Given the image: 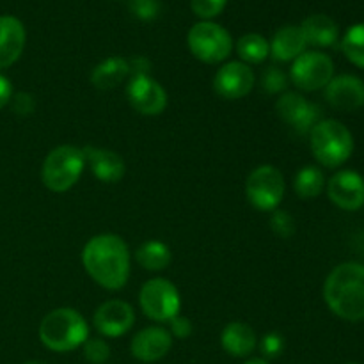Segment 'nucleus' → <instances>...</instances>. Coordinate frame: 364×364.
<instances>
[{"instance_id": "nucleus-25", "label": "nucleus", "mask_w": 364, "mask_h": 364, "mask_svg": "<svg viewBox=\"0 0 364 364\" xmlns=\"http://www.w3.org/2000/svg\"><path fill=\"white\" fill-rule=\"evenodd\" d=\"M237 53L242 63H245L247 66L262 64L270 55V41H267V38H263L262 34L249 32V34H244L238 39Z\"/></svg>"}, {"instance_id": "nucleus-8", "label": "nucleus", "mask_w": 364, "mask_h": 364, "mask_svg": "<svg viewBox=\"0 0 364 364\" xmlns=\"http://www.w3.org/2000/svg\"><path fill=\"white\" fill-rule=\"evenodd\" d=\"M139 306L149 320L156 323H167L180 315V291L169 279L153 277L142 284L139 291Z\"/></svg>"}, {"instance_id": "nucleus-33", "label": "nucleus", "mask_w": 364, "mask_h": 364, "mask_svg": "<svg viewBox=\"0 0 364 364\" xmlns=\"http://www.w3.org/2000/svg\"><path fill=\"white\" fill-rule=\"evenodd\" d=\"M169 333L173 338H178V340H187L188 336L194 331V326H192L191 320L183 315H176L173 320H169Z\"/></svg>"}, {"instance_id": "nucleus-23", "label": "nucleus", "mask_w": 364, "mask_h": 364, "mask_svg": "<svg viewBox=\"0 0 364 364\" xmlns=\"http://www.w3.org/2000/svg\"><path fill=\"white\" fill-rule=\"evenodd\" d=\"M169 245L164 244L162 240H148L141 244L135 251V262L148 272H162L164 269L171 265Z\"/></svg>"}, {"instance_id": "nucleus-15", "label": "nucleus", "mask_w": 364, "mask_h": 364, "mask_svg": "<svg viewBox=\"0 0 364 364\" xmlns=\"http://www.w3.org/2000/svg\"><path fill=\"white\" fill-rule=\"evenodd\" d=\"M323 92L327 103L341 112H354L364 105V82L355 75L333 77Z\"/></svg>"}, {"instance_id": "nucleus-34", "label": "nucleus", "mask_w": 364, "mask_h": 364, "mask_svg": "<svg viewBox=\"0 0 364 364\" xmlns=\"http://www.w3.org/2000/svg\"><path fill=\"white\" fill-rule=\"evenodd\" d=\"M11 100H13L14 112L20 114V116H28V114H32V110L36 107L34 98L31 95H27V92H20V95L13 96Z\"/></svg>"}, {"instance_id": "nucleus-31", "label": "nucleus", "mask_w": 364, "mask_h": 364, "mask_svg": "<svg viewBox=\"0 0 364 364\" xmlns=\"http://www.w3.org/2000/svg\"><path fill=\"white\" fill-rule=\"evenodd\" d=\"M270 228H272V231L277 237L290 238L295 231L294 217L288 212H284V210H274L272 217H270Z\"/></svg>"}, {"instance_id": "nucleus-2", "label": "nucleus", "mask_w": 364, "mask_h": 364, "mask_svg": "<svg viewBox=\"0 0 364 364\" xmlns=\"http://www.w3.org/2000/svg\"><path fill=\"white\" fill-rule=\"evenodd\" d=\"M323 301L340 318L364 320V265L347 262L334 267L323 283Z\"/></svg>"}, {"instance_id": "nucleus-37", "label": "nucleus", "mask_w": 364, "mask_h": 364, "mask_svg": "<svg viewBox=\"0 0 364 364\" xmlns=\"http://www.w3.org/2000/svg\"><path fill=\"white\" fill-rule=\"evenodd\" d=\"M25 364H43V363H39V361H28V363H25Z\"/></svg>"}, {"instance_id": "nucleus-1", "label": "nucleus", "mask_w": 364, "mask_h": 364, "mask_svg": "<svg viewBox=\"0 0 364 364\" xmlns=\"http://www.w3.org/2000/svg\"><path fill=\"white\" fill-rule=\"evenodd\" d=\"M82 265L98 287L117 291L130 279V249L119 235H96L82 249Z\"/></svg>"}, {"instance_id": "nucleus-12", "label": "nucleus", "mask_w": 364, "mask_h": 364, "mask_svg": "<svg viewBox=\"0 0 364 364\" xmlns=\"http://www.w3.org/2000/svg\"><path fill=\"white\" fill-rule=\"evenodd\" d=\"M255 71L242 60L223 64L213 77V91L223 100H230V102L245 98L255 89Z\"/></svg>"}, {"instance_id": "nucleus-29", "label": "nucleus", "mask_w": 364, "mask_h": 364, "mask_svg": "<svg viewBox=\"0 0 364 364\" xmlns=\"http://www.w3.org/2000/svg\"><path fill=\"white\" fill-rule=\"evenodd\" d=\"M128 9L137 20L153 21L159 18L162 4L160 0H128Z\"/></svg>"}, {"instance_id": "nucleus-19", "label": "nucleus", "mask_w": 364, "mask_h": 364, "mask_svg": "<svg viewBox=\"0 0 364 364\" xmlns=\"http://www.w3.org/2000/svg\"><path fill=\"white\" fill-rule=\"evenodd\" d=\"M220 347L231 358L244 359L255 352L258 347V336L255 329L244 322H230L220 333Z\"/></svg>"}, {"instance_id": "nucleus-17", "label": "nucleus", "mask_w": 364, "mask_h": 364, "mask_svg": "<svg viewBox=\"0 0 364 364\" xmlns=\"http://www.w3.org/2000/svg\"><path fill=\"white\" fill-rule=\"evenodd\" d=\"M82 151H84L85 166L91 169L92 176L102 183H117L127 173L124 160L116 151L95 148V146H85Z\"/></svg>"}, {"instance_id": "nucleus-21", "label": "nucleus", "mask_w": 364, "mask_h": 364, "mask_svg": "<svg viewBox=\"0 0 364 364\" xmlns=\"http://www.w3.org/2000/svg\"><path fill=\"white\" fill-rule=\"evenodd\" d=\"M301 31L308 45L315 48H329L340 38V27L327 14H311L301 25Z\"/></svg>"}, {"instance_id": "nucleus-14", "label": "nucleus", "mask_w": 364, "mask_h": 364, "mask_svg": "<svg viewBox=\"0 0 364 364\" xmlns=\"http://www.w3.org/2000/svg\"><path fill=\"white\" fill-rule=\"evenodd\" d=\"M326 187L327 196L338 208L355 212L364 206V178L355 171H338Z\"/></svg>"}, {"instance_id": "nucleus-4", "label": "nucleus", "mask_w": 364, "mask_h": 364, "mask_svg": "<svg viewBox=\"0 0 364 364\" xmlns=\"http://www.w3.org/2000/svg\"><path fill=\"white\" fill-rule=\"evenodd\" d=\"M309 146L320 166L334 169L354 153V137L341 121L320 119L309 132Z\"/></svg>"}, {"instance_id": "nucleus-6", "label": "nucleus", "mask_w": 364, "mask_h": 364, "mask_svg": "<svg viewBox=\"0 0 364 364\" xmlns=\"http://www.w3.org/2000/svg\"><path fill=\"white\" fill-rule=\"evenodd\" d=\"M192 55L205 64H220L233 52V38L215 21H198L187 34Z\"/></svg>"}, {"instance_id": "nucleus-9", "label": "nucleus", "mask_w": 364, "mask_h": 364, "mask_svg": "<svg viewBox=\"0 0 364 364\" xmlns=\"http://www.w3.org/2000/svg\"><path fill=\"white\" fill-rule=\"evenodd\" d=\"M288 77L291 84H295V87L301 91H320L326 89L331 78L334 77V63L327 53L318 50H309V52L306 50L291 63Z\"/></svg>"}, {"instance_id": "nucleus-10", "label": "nucleus", "mask_w": 364, "mask_h": 364, "mask_svg": "<svg viewBox=\"0 0 364 364\" xmlns=\"http://www.w3.org/2000/svg\"><path fill=\"white\" fill-rule=\"evenodd\" d=\"M276 112L288 127L299 134H309L322 119V110L316 103L308 102L299 92H283L276 102Z\"/></svg>"}, {"instance_id": "nucleus-27", "label": "nucleus", "mask_w": 364, "mask_h": 364, "mask_svg": "<svg viewBox=\"0 0 364 364\" xmlns=\"http://www.w3.org/2000/svg\"><path fill=\"white\" fill-rule=\"evenodd\" d=\"M259 84H262L263 91L269 92V95H281V92H287L288 84H290V77L281 68L270 66L262 73Z\"/></svg>"}, {"instance_id": "nucleus-5", "label": "nucleus", "mask_w": 364, "mask_h": 364, "mask_svg": "<svg viewBox=\"0 0 364 364\" xmlns=\"http://www.w3.org/2000/svg\"><path fill=\"white\" fill-rule=\"evenodd\" d=\"M85 169L84 151L77 146L63 144L46 155L41 167V180L48 191L63 194L73 188Z\"/></svg>"}, {"instance_id": "nucleus-28", "label": "nucleus", "mask_w": 364, "mask_h": 364, "mask_svg": "<svg viewBox=\"0 0 364 364\" xmlns=\"http://www.w3.org/2000/svg\"><path fill=\"white\" fill-rule=\"evenodd\" d=\"M84 358L91 364H105L110 358V347L103 338H87L82 345Z\"/></svg>"}, {"instance_id": "nucleus-20", "label": "nucleus", "mask_w": 364, "mask_h": 364, "mask_svg": "<svg viewBox=\"0 0 364 364\" xmlns=\"http://www.w3.org/2000/svg\"><path fill=\"white\" fill-rule=\"evenodd\" d=\"M304 34L301 31V25H284L274 34L270 41V55L277 63H294L301 53L306 52Z\"/></svg>"}, {"instance_id": "nucleus-32", "label": "nucleus", "mask_w": 364, "mask_h": 364, "mask_svg": "<svg viewBox=\"0 0 364 364\" xmlns=\"http://www.w3.org/2000/svg\"><path fill=\"white\" fill-rule=\"evenodd\" d=\"M259 352L263 359H276L284 352V338L279 333H269L259 340Z\"/></svg>"}, {"instance_id": "nucleus-18", "label": "nucleus", "mask_w": 364, "mask_h": 364, "mask_svg": "<svg viewBox=\"0 0 364 364\" xmlns=\"http://www.w3.org/2000/svg\"><path fill=\"white\" fill-rule=\"evenodd\" d=\"M27 41L23 23L16 16H0V70L9 68L21 57Z\"/></svg>"}, {"instance_id": "nucleus-38", "label": "nucleus", "mask_w": 364, "mask_h": 364, "mask_svg": "<svg viewBox=\"0 0 364 364\" xmlns=\"http://www.w3.org/2000/svg\"><path fill=\"white\" fill-rule=\"evenodd\" d=\"M347 364H355V363H347Z\"/></svg>"}, {"instance_id": "nucleus-35", "label": "nucleus", "mask_w": 364, "mask_h": 364, "mask_svg": "<svg viewBox=\"0 0 364 364\" xmlns=\"http://www.w3.org/2000/svg\"><path fill=\"white\" fill-rule=\"evenodd\" d=\"M11 98H13V85L9 78L0 73V109H4L11 102Z\"/></svg>"}, {"instance_id": "nucleus-13", "label": "nucleus", "mask_w": 364, "mask_h": 364, "mask_svg": "<svg viewBox=\"0 0 364 364\" xmlns=\"http://www.w3.org/2000/svg\"><path fill=\"white\" fill-rule=\"evenodd\" d=\"M135 323V311L121 299L105 301L92 316V326L103 338H119L127 334Z\"/></svg>"}, {"instance_id": "nucleus-26", "label": "nucleus", "mask_w": 364, "mask_h": 364, "mask_svg": "<svg viewBox=\"0 0 364 364\" xmlns=\"http://www.w3.org/2000/svg\"><path fill=\"white\" fill-rule=\"evenodd\" d=\"M341 50L354 66L364 70V23H355L345 32Z\"/></svg>"}, {"instance_id": "nucleus-36", "label": "nucleus", "mask_w": 364, "mask_h": 364, "mask_svg": "<svg viewBox=\"0 0 364 364\" xmlns=\"http://www.w3.org/2000/svg\"><path fill=\"white\" fill-rule=\"evenodd\" d=\"M244 364H270V363L263 358H255V359H249V361H245Z\"/></svg>"}, {"instance_id": "nucleus-30", "label": "nucleus", "mask_w": 364, "mask_h": 364, "mask_svg": "<svg viewBox=\"0 0 364 364\" xmlns=\"http://www.w3.org/2000/svg\"><path fill=\"white\" fill-rule=\"evenodd\" d=\"M228 6V0H191L192 13L203 21H212Z\"/></svg>"}, {"instance_id": "nucleus-3", "label": "nucleus", "mask_w": 364, "mask_h": 364, "mask_svg": "<svg viewBox=\"0 0 364 364\" xmlns=\"http://www.w3.org/2000/svg\"><path fill=\"white\" fill-rule=\"evenodd\" d=\"M89 338L87 320L73 308H57L45 315L39 323V340L48 350L64 352L77 350Z\"/></svg>"}, {"instance_id": "nucleus-24", "label": "nucleus", "mask_w": 364, "mask_h": 364, "mask_svg": "<svg viewBox=\"0 0 364 364\" xmlns=\"http://www.w3.org/2000/svg\"><path fill=\"white\" fill-rule=\"evenodd\" d=\"M326 185V174L318 166H304L294 176V191L301 199L318 198Z\"/></svg>"}, {"instance_id": "nucleus-22", "label": "nucleus", "mask_w": 364, "mask_h": 364, "mask_svg": "<svg viewBox=\"0 0 364 364\" xmlns=\"http://www.w3.org/2000/svg\"><path fill=\"white\" fill-rule=\"evenodd\" d=\"M130 77V64L128 59L119 55L107 57L105 60L98 64V66L92 68L91 71V84L96 89H114L124 80V78Z\"/></svg>"}, {"instance_id": "nucleus-7", "label": "nucleus", "mask_w": 364, "mask_h": 364, "mask_svg": "<svg viewBox=\"0 0 364 364\" xmlns=\"http://www.w3.org/2000/svg\"><path fill=\"white\" fill-rule=\"evenodd\" d=\"M284 191H287V183H284L283 173L270 164H263L252 169L245 181L247 201L259 212H274L279 208Z\"/></svg>"}, {"instance_id": "nucleus-16", "label": "nucleus", "mask_w": 364, "mask_h": 364, "mask_svg": "<svg viewBox=\"0 0 364 364\" xmlns=\"http://www.w3.org/2000/svg\"><path fill=\"white\" fill-rule=\"evenodd\" d=\"M173 336L166 327L149 326L132 338L130 350L135 359L142 363H156L169 354Z\"/></svg>"}, {"instance_id": "nucleus-11", "label": "nucleus", "mask_w": 364, "mask_h": 364, "mask_svg": "<svg viewBox=\"0 0 364 364\" xmlns=\"http://www.w3.org/2000/svg\"><path fill=\"white\" fill-rule=\"evenodd\" d=\"M130 105L142 116H160L167 107V92L149 75H135L127 84Z\"/></svg>"}]
</instances>
